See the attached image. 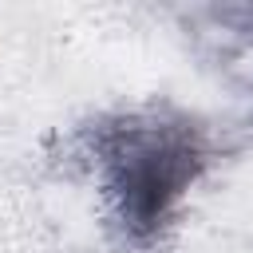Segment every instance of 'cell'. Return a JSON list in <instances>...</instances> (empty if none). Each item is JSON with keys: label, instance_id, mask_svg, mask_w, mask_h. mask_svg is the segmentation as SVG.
<instances>
[{"label": "cell", "instance_id": "obj_1", "mask_svg": "<svg viewBox=\"0 0 253 253\" xmlns=\"http://www.w3.org/2000/svg\"><path fill=\"white\" fill-rule=\"evenodd\" d=\"M202 142L194 126L170 119H126L107 130L99 146L103 190L126 237H154L194 178L202 174Z\"/></svg>", "mask_w": 253, "mask_h": 253}]
</instances>
